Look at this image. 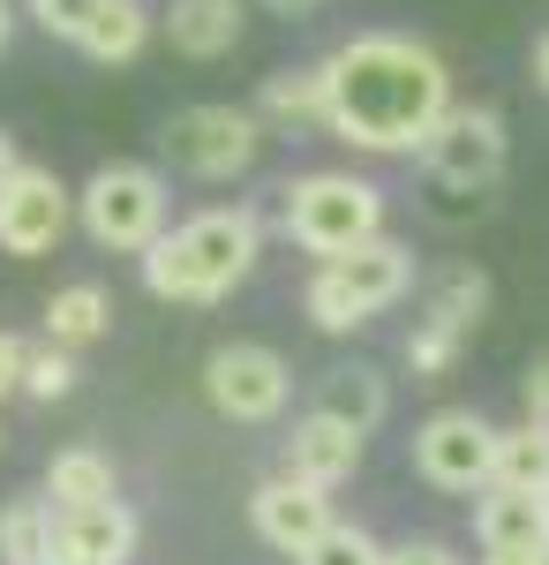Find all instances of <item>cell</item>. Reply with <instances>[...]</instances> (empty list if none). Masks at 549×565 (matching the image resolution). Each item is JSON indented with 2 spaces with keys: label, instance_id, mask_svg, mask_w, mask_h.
<instances>
[{
  "label": "cell",
  "instance_id": "6da1fadb",
  "mask_svg": "<svg viewBox=\"0 0 549 565\" xmlns=\"http://www.w3.org/2000/svg\"><path fill=\"white\" fill-rule=\"evenodd\" d=\"M332 76V136L354 151H422V136L437 129V114L452 106V68L444 53L399 31H362L324 53Z\"/></svg>",
  "mask_w": 549,
  "mask_h": 565
},
{
  "label": "cell",
  "instance_id": "7a4b0ae2",
  "mask_svg": "<svg viewBox=\"0 0 549 565\" xmlns=\"http://www.w3.org/2000/svg\"><path fill=\"white\" fill-rule=\"evenodd\" d=\"M256 257H263V226H256V212L249 204H212V212L166 226V234L143 249V287H151L159 302L212 309L256 271Z\"/></svg>",
  "mask_w": 549,
  "mask_h": 565
},
{
  "label": "cell",
  "instance_id": "3957f363",
  "mask_svg": "<svg viewBox=\"0 0 549 565\" xmlns=\"http://www.w3.org/2000/svg\"><path fill=\"white\" fill-rule=\"evenodd\" d=\"M407 295H415V249L391 242V234H369L338 257H316L309 287H301V309H309L316 332H362L369 317H384Z\"/></svg>",
  "mask_w": 549,
  "mask_h": 565
},
{
  "label": "cell",
  "instance_id": "277c9868",
  "mask_svg": "<svg viewBox=\"0 0 549 565\" xmlns=\"http://www.w3.org/2000/svg\"><path fill=\"white\" fill-rule=\"evenodd\" d=\"M279 226H287V242L309 249V257H338V249L384 234V189L362 181V174H338V167L294 174L279 189Z\"/></svg>",
  "mask_w": 549,
  "mask_h": 565
},
{
  "label": "cell",
  "instance_id": "5b68a950",
  "mask_svg": "<svg viewBox=\"0 0 549 565\" xmlns=\"http://www.w3.org/2000/svg\"><path fill=\"white\" fill-rule=\"evenodd\" d=\"M76 226H84L98 249L143 257L166 234V174L159 167H98L76 189Z\"/></svg>",
  "mask_w": 549,
  "mask_h": 565
},
{
  "label": "cell",
  "instance_id": "8992f818",
  "mask_svg": "<svg viewBox=\"0 0 549 565\" xmlns=\"http://www.w3.org/2000/svg\"><path fill=\"white\" fill-rule=\"evenodd\" d=\"M159 151H166V167L196 181H234L256 167V151H263V114L256 106H181L166 129H159Z\"/></svg>",
  "mask_w": 549,
  "mask_h": 565
},
{
  "label": "cell",
  "instance_id": "52a82bcc",
  "mask_svg": "<svg viewBox=\"0 0 549 565\" xmlns=\"http://www.w3.org/2000/svg\"><path fill=\"white\" fill-rule=\"evenodd\" d=\"M505 151H512V136H505V114L497 106H444L437 114V129L422 136V159L429 181H444V189H460V196H474V189H489V181L505 174Z\"/></svg>",
  "mask_w": 549,
  "mask_h": 565
},
{
  "label": "cell",
  "instance_id": "ba28073f",
  "mask_svg": "<svg viewBox=\"0 0 549 565\" xmlns=\"http://www.w3.org/2000/svg\"><path fill=\"white\" fill-rule=\"evenodd\" d=\"M415 476L429 490H489L497 476V423H482L474 407H437L422 430H415Z\"/></svg>",
  "mask_w": 549,
  "mask_h": 565
},
{
  "label": "cell",
  "instance_id": "9c48e42d",
  "mask_svg": "<svg viewBox=\"0 0 549 565\" xmlns=\"http://www.w3.org/2000/svg\"><path fill=\"white\" fill-rule=\"evenodd\" d=\"M287 392H294L287 354L256 348V340H226L204 362V399H212L226 423H279L287 415Z\"/></svg>",
  "mask_w": 549,
  "mask_h": 565
},
{
  "label": "cell",
  "instance_id": "30bf717a",
  "mask_svg": "<svg viewBox=\"0 0 549 565\" xmlns=\"http://www.w3.org/2000/svg\"><path fill=\"white\" fill-rule=\"evenodd\" d=\"M76 226V196L53 167H15L0 181V249L8 257H53L61 234Z\"/></svg>",
  "mask_w": 549,
  "mask_h": 565
},
{
  "label": "cell",
  "instance_id": "8fae6325",
  "mask_svg": "<svg viewBox=\"0 0 549 565\" xmlns=\"http://www.w3.org/2000/svg\"><path fill=\"white\" fill-rule=\"evenodd\" d=\"M332 521H338V513H332V490H324V482L287 476V468L249 490V527L271 543V551H287V558H294V551H309V543H316Z\"/></svg>",
  "mask_w": 549,
  "mask_h": 565
},
{
  "label": "cell",
  "instance_id": "7c38bea8",
  "mask_svg": "<svg viewBox=\"0 0 549 565\" xmlns=\"http://www.w3.org/2000/svg\"><path fill=\"white\" fill-rule=\"evenodd\" d=\"M136 513L121 498L98 505H53V558L45 565H128L136 558Z\"/></svg>",
  "mask_w": 549,
  "mask_h": 565
},
{
  "label": "cell",
  "instance_id": "4fadbf2b",
  "mask_svg": "<svg viewBox=\"0 0 549 565\" xmlns=\"http://www.w3.org/2000/svg\"><path fill=\"white\" fill-rule=\"evenodd\" d=\"M362 437L346 415H324V407H309L294 423V437H287V476L301 482H324V490H338V482H354V468H362Z\"/></svg>",
  "mask_w": 549,
  "mask_h": 565
},
{
  "label": "cell",
  "instance_id": "5bb4252c",
  "mask_svg": "<svg viewBox=\"0 0 549 565\" xmlns=\"http://www.w3.org/2000/svg\"><path fill=\"white\" fill-rule=\"evenodd\" d=\"M474 543H482V551H549V505H542V490L489 482V490L474 498Z\"/></svg>",
  "mask_w": 549,
  "mask_h": 565
},
{
  "label": "cell",
  "instance_id": "9a60e30c",
  "mask_svg": "<svg viewBox=\"0 0 549 565\" xmlns=\"http://www.w3.org/2000/svg\"><path fill=\"white\" fill-rule=\"evenodd\" d=\"M256 114H263V129H324L332 136V76H324V61L316 68H279V76H263L256 90Z\"/></svg>",
  "mask_w": 549,
  "mask_h": 565
},
{
  "label": "cell",
  "instance_id": "2e32d148",
  "mask_svg": "<svg viewBox=\"0 0 549 565\" xmlns=\"http://www.w3.org/2000/svg\"><path fill=\"white\" fill-rule=\"evenodd\" d=\"M241 23H249L241 0H173L166 8V45L189 53V61H218V53L241 45Z\"/></svg>",
  "mask_w": 549,
  "mask_h": 565
},
{
  "label": "cell",
  "instance_id": "e0dca14e",
  "mask_svg": "<svg viewBox=\"0 0 549 565\" xmlns=\"http://www.w3.org/2000/svg\"><path fill=\"white\" fill-rule=\"evenodd\" d=\"M45 498L53 505H98V498H121V476L98 445H61L45 460Z\"/></svg>",
  "mask_w": 549,
  "mask_h": 565
},
{
  "label": "cell",
  "instance_id": "ac0fdd59",
  "mask_svg": "<svg viewBox=\"0 0 549 565\" xmlns=\"http://www.w3.org/2000/svg\"><path fill=\"white\" fill-rule=\"evenodd\" d=\"M114 332V302H106V287L98 279H76V287H61L53 302H45V340H61V348H98Z\"/></svg>",
  "mask_w": 549,
  "mask_h": 565
},
{
  "label": "cell",
  "instance_id": "d6986e66",
  "mask_svg": "<svg viewBox=\"0 0 549 565\" xmlns=\"http://www.w3.org/2000/svg\"><path fill=\"white\" fill-rule=\"evenodd\" d=\"M316 407L324 415H346L354 430H377L384 415H391V385H384V370H369V362H338L332 377H324V392H316Z\"/></svg>",
  "mask_w": 549,
  "mask_h": 565
},
{
  "label": "cell",
  "instance_id": "ffe728a7",
  "mask_svg": "<svg viewBox=\"0 0 549 565\" xmlns=\"http://www.w3.org/2000/svg\"><path fill=\"white\" fill-rule=\"evenodd\" d=\"M143 39H151V8H143V0H106V8L90 15V31H84V53L98 68H128V61L143 53Z\"/></svg>",
  "mask_w": 549,
  "mask_h": 565
},
{
  "label": "cell",
  "instance_id": "44dd1931",
  "mask_svg": "<svg viewBox=\"0 0 549 565\" xmlns=\"http://www.w3.org/2000/svg\"><path fill=\"white\" fill-rule=\"evenodd\" d=\"M53 558V498H8L0 505V565Z\"/></svg>",
  "mask_w": 549,
  "mask_h": 565
},
{
  "label": "cell",
  "instance_id": "7402d4cb",
  "mask_svg": "<svg viewBox=\"0 0 549 565\" xmlns=\"http://www.w3.org/2000/svg\"><path fill=\"white\" fill-rule=\"evenodd\" d=\"M512 490H549V423H519V430H497V476Z\"/></svg>",
  "mask_w": 549,
  "mask_h": 565
},
{
  "label": "cell",
  "instance_id": "603a6c76",
  "mask_svg": "<svg viewBox=\"0 0 549 565\" xmlns=\"http://www.w3.org/2000/svg\"><path fill=\"white\" fill-rule=\"evenodd\" d=\"M482 309H489V279H482L474 264H444V271L429 279V309L422 317H444L452 332H474Z\"/></svg>",
  "mask_w": 549,
  "mask_h": 565
},
{
  "label": "cell",
  "instance_id": "cb8c5ba5",
  "mask_svg": "<svg viewBox=\"0 0 549 565\" xmlns=\"http://www.w3.org/2000/svg\"><path fill=\"white\" fill-rule=\"evenodd\" d=\"M460 348H466V332H452L444 317H422V324L407 332V370H415V385H437V377L460 362Z\"/></svg>",
  "mask_w": 549,
  "mask_h": 565
},
{
  "label": "cell",
  "instance_id": "d4e9b609",
  "mask_svg": "<svg viewBox=\"0 0 549 565\" xmlns=\"http://www.w3.org/2000/svg\"><path fill=\"white\" fill-rule=\"evenodd\" d=\"M294 565H384V543L354 521H332L309 551H294Z\"/></svg>",
  "mask_w": 549,
  "mask_h": 565
},
{
  "label": "cell",
  "instance_id": "484cf974",
  "mask_svg": "<svg viewBox=\"0 0 549 565\" xmlns=\"http://www.w3.org/2000/svg\"><path fill=\"white\" fill-rule=\"evenodd\" d=\"M23 392L31 399H68L76 392V348H61V340L23 348Z\"/></svg>",
  "mask_w": 549,
  "mask_h": 565
},
{
  "label": "cell",
  "instance_id": "4316f807",
  "mask_svg": "<svg viewBox=\"0 0 549 565\" xmlns=\"http://www.w3.org/2000/svg\"><path fill=\"white\" fill-rule=\"evenodd\" d=\"M98 8H106V0H23V15L39 23L45 39H61V45H84V31H90Z\"/></svg>",
  "mask_w": 549,
  "mask_h": 565
},
{
  "label": "cell",
  "instance_id": "83f0119b",
  "mask_svg": "<svg viewBox=\"0 0 549 565\" xmlns=\"http://www.w3.org/2000/svg\"><path fill=\"white\" fill-rule=\"evenodd\" d=\"M384 565H460V558H452L444 543H429V535H422V543H391V551H384Z\"/></svg>",
  "mask_w": 549,
  "mask_h": 565
},
{
  "label": "cell",
  "instance_id": "f1b7e54d",
  "mask_svg": "<svg viewBox=\"0 0 549 565\" xmlns=\"http://www.w3.org/2000/svg\"><path fill=\"white\" fill-rule=\"evenodd\" d=\"M519 399H527V415H535V423H549V354L535 362V370H527V385H519Z\"/></svg>",
  "mask_w": 549,
  "mask_h": 565
},
{
  "label": "cell",
  "instance_id": "f546056e",
  "mask_svg": "<svg viewBox=\"0 0 549 565\" xmlns=\"http://www.w3.org/2000/svg\"><path fill=\"white\" fill-rule=\"evenodd\" d=\"M8 392H23V340L15 332H0V399Z\"/></svg>",
  "mask_w": 549,
  "mask_h": 565
},
{
  "label": "cell",
  "instance_id": "4dcf8cb0",
  "mask_svg": "<svg viewBox=\"0 0 549 565\" xmlns=\"http://www.w3.org/2000/svg\"><path fill=\"white\" fill-rule=\"evenodd\" d=\"M482 565H549L542 551H482Z\"/></svg>",
  "mask_w": 549,
  "mask_h": 565
},
{
  "label": "cell",
  "instance_id": "1f68e13d",
  "mask_svg": "<svg viewBox=\"0 0 549 565\" xmlns=\"http://www.w3.org/2000/svg\"><path fill=\"white\" fill-rule=\"evenodd\" d=\"M15 167H23V159H15V136H8V129H0V181H8V174H15Z\"/></svg>",
  "mask_w": 549,
  "mask_h": 565
},
{
  "label": "cell",
  "instance_id": "d6a6232c",
  "mask_svg": "<svg viewBox=\"0 0 549 565\" xmlns=\"http://www.w3.org/2000/svg\"><path fill=\"white\" fill-rule=\"evenodd\" d=\"M535 84L549 90V31H542V39H535Z\"/></svg>",
  "mask_w": 549,
  "mask_h": 565
},
{
  "label": "cell",
  "instance_id": "836d02e7",
  "mask_svg": "<svg viewBox=\"0 0 549 565\" xmlns=\"http://www.w3.org/2000/svg\"><path fill=\"white\" fill-rule=\"evenodd\" d=\"M8 39H15V8L0 0V53H8Z\"/></svg>",
  "mask_w": 549,
  "mask_h": 565
},
{
  "label": "cell",
  "instance_id": "e575fe53",
  "mask_svg": "<svg viewBox=\"0 0 549 565\" xmlns=\"http://www.w3.org/2000/svg\"><path fill=\"white\" fill-rule=\"evenodd\" d=\"M279 15H309V8H324V0H271Z\"/></svg>",
  "mask_w": 549,
  "mask_h": 565
},
{
  "label": "cell",
  "instance_id": "d590c367",
  "mask_svg": "<svg viewBox=\"0 0 549 565\" xmlns=\"http://www.w3.org/2000/svg\"><path fill=\"white\" fill-rule=\"evenodd\" d=\"M542 505H549V490H542Z\"/></svg>",
  "mask_w": 549,
  "mask_h": 565
},
{
  "label": "cell",
  "instance_id": "8d00e7d4",
  "mask_svg": "<svg viewBox=\"0 0 549 565\" xmlns=\"http://www.w3.org/2000/svg\"><path fill=\"white\" fill-rule=\"evenodd\" d=\"M0 445H8V437H0Z\"/></svg>",
  "mask_w": 549,
  "mask_h": 565
},
{
  "label": "cell",
  "instance_id": "74e56055",
  "mask_svg": "<svg viewBox=\"0 0 549 565\" xmlns=\"http://www.w3.org/2000/svg\"><path fill=\"white\" fill-rule=\"evenodd\" d=\"M542 558H549V551H542Z\"/></svg>",
  "mask_w": 549,
  "mask_h": 565
}]
</instances>
